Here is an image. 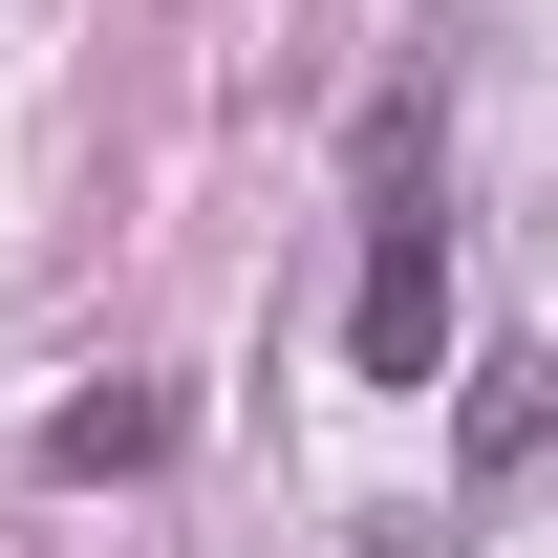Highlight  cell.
Listing matches in <instances>:
<instances>
[{"instance_id":"1","label":"cell","mask_w":558,"mask_h":558,"mask_svg":"<svg viewBox=\"0 0 558 558\" xmlns=\"http://www.w3.org/2000/svg\"><path fill=\"white\" fill-rule=\"evenodd\" d=\"M451 323V215H429V86L365 108V387H429Z\"/></svg>"},{"instance_id":"2","label":"cell","mask_w":558,"mask_h":558,"mask_svg":"<svg viewBox=\"0 0 558 558\" xmlns=\"http://www.w3.org/2000/svg\"><path fill=\"white\" fill-rule=\"evenodd\" d=\"M172 451V387H86V409H44V473H150Z\"/></svg>"}]
</instances>
